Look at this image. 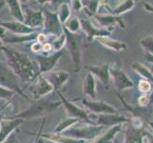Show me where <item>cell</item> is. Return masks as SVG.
<instances>
[{
  "label": "cell",
  "instance_id": "obj_15",
  "mask_svg": "<svg viewBox=\"0 0 153 143\" xmlns=\"http://www.w3.org/2000/svg\"><path fill=\"white\" fill-rule=\"evenodd\" d=\"M86 69L89 72H91L95 76L100 77L101 81L105 83V85H108L109 82V76H108V64L99 65V66H85Z\"/></svg>",
  "mask_w": 153,
  "mask_h": 143
},
{
  "label": "cell",
  "instance_id": "obj_25",
  "mask_svg": "<svg viewBox=\"0 0 153 143\" xmlns=\"http://www.w3.org/2000/svg\"><path fill=\"white\" fill-rule=\"evenodd\" d=\"M13 94H14V92H13V91H10V90H7V89H4L2 87H0V97H1V98L8 99L9 97H13Z\"/></svg>",
  "mask_w": 153,
  "mask_h": 143
},
{
  "label": "cell",
  "instance_id": "obj_10",
  "mask_svg": "<svg viewBox=\"0 0 153 143\" xmlns=\"http://www.w3.org/2000/svg\"><path fill=\"white\" fill-rule=\"evenodd\" d=\"M0 26L4 29L10 31L13 34H18L20 35H30L33 34L35 29H31L28 26H26L24 23L18 22V21H13V22H1L0 21Z\"/></svg>",
  "mask_w": 153,
  "mask_h": 143
},
{
  "label": "cell",
  "instance_id": "obj_34",
  "mask_svg": "<svg viewBox=\"0 0 153 143\" xmlns=\"http://www.w3.org/2000/svg\"><path fill=\"white\" fill-rule=\"evenodd\" d=\"M2 47H3V41L0 39V50H2Z\"/></svg>",
  "mask_w": 153,
  "mask_h": 143
},
{
  "label": "cell",
  "instance_id": "obj_5",
  "mask_svg": "<svg viewBox=\"0 0 153 143\" xmlns=\"http://www.w3.org/2000/svg\"><path fill=\"white\" fill-rule=\"evenodd\" d=\"M44 29L48 34H54L57 37L61 36L63 34V27L58 18L57 13H51L50 10H44Z\"/></svg>",
  "mask_w": 153,
  "mask_h": 143
},
{
  "label": "cell",
  "instance_id": "obj_19",
  "mask_svg": "<svg viewBox=\"0 0 153 143\" xmlns=\"http://www.w3.org/2000/svg\"><path fill=\"white\" fill-rule=\"evenodd\" d=\"M110 73H111V75L113 76L116 86L118 87L119 90H122V89L126 88V86H131V82L126 78V76L123 73V72L111 70Z\"/></svg>",
  "mask_w": 153,
  "mask_h": 143
},
{
  "label": "cell",
  "instance_id": "obj_1",
  "mask_svg": "<svg viewBox=\"0 0 153 143\" xmlns=\"http://www.w3.org/2000/svg\"><path fill=\"white\" fill-rule=\"evenodd\" d=\"M6 56L7 65L17 77L24 81H30L39 75L38 67H36L28 55L10 47H2Z\"/></svg>",
  "mask_w": 153,
  "mask_h": 143
},
{
  "label": "cell",
  "instance_id": "obj_27",
  "mask_svg": "<svg viewBox=\"0 0 153 143\" xmlns=\"http://www.w3.org/2000/svg\"><path fill=\"white\" fill-rule=\"evenodd\" d=\"M139 88L142 92H149L150 91V84L146 80H142L139 84Z\"/></svg>",
  "mask_w": 153,
  "mask_h": 143
},
{
  "label": "cell",
  "instance_id": "obj_11",
  "mask_svg": "<svg viewBox=\"0 0 153 143\" xmlns=\"http://www.w3.org/2000/svg\"><path fill=\"white\" fill-rule=\"evenodd\" d=\"M83 105H85L87 108L89 110H91L92 112L99 113V114H115L116 110L113 109L112 107H110L109 105L107 103H105L103 101H92V100H88L87 98L82 99Z\"/></svg>",
  "mask_w": 153,
  "mask_h": 143
},
{
  "label": "cell",
  "instance_id": "obj_21",
  "mask_svg": "<svg viewBox=\"0 0 153 143\" xmlns=\"http://www.w3.org/2000/svg\"><path fill=\"white\" fill-rule=\"evenodd\" d=\"M64 28L67 29L68 31H71L72 34H76L77 31L81 29V23L80 20H78V18L74 15H72L70 18H68L66 23L64 24Z\"/></svg>",
  "mask_w": 153,
  "mask_h": 143
},
{
  "label": "cell",
  "instance_id": "obj_32",
  "mask_svg": "<svg viewBox=\"0 0 153 143\" xmlns=\"http://www.w3.org/2000/svg\"><path fill=\"white\" fill-rule=\"evenodd\" d=\"M34 143H44V141H43V139H41L40 137H37Z\"/></svg>",
  "mask_w": 153,
  "mask_h": 143
},
{
  "label": "cell",
  "instance_id": "obj_2",
  "mask_svg": "<svg viewBox=\"0 0 153 143\" xmlns=\"http://www.w3.org/2000/svg\"><path fill=\"white\" fill-rule=\"evenodd\" d=\"M61 105V102H53L50 101V100H46L43 98H40L38 100H34V102L30 104V107L25 110L24 112L21 114H18L13 116V118H37V116L49 115L55 111L59 106Z\"/></svg>",
  "mask_w": 153,
  "mask_h": 143
},
{
  "label": "cell",
  "instance_id": "obj_14",
  "mask_svg": "<svg viewBox=\"0 0 153 143\" xmlns=\"http://www.w3.org/2000/svg\"><path fill=\"white\" fill-rule=\"evenodd\" d=\"M100 131L97 128H88V127H82V128H75V127H72V128L68 129L66 131V133L68 136H70L73 137L74 139H76V137H84V139H89L93 135L97 134V132Z\"/></svg>",
  "mask_w": 153,
  "mask_h": 143
},
{
  "label": "cell",
  "instance_id": "obj_31",
  "mask_svg": "<svg viewBox=\"0 0 153 143\" xmlns=\"http://www.w3.org/2000/svg\"><path fill=\"white\" fill-rule=\"evenodd\" d=\"M6 29H4L3 27L0 26V39H5L6 38Z\"/></svg>",
  "mask_w": 153,
  "mask_h": 143
},
{
  "label": "cell",
  "instance_id": "obj_6",
  "mask_svg": "<svg viewBox=\"0 0 153 143\" xmlns=\"http://www.w3.org/2000/svg\"><path fill=\"white\" fill-rule=\"evenodd\" d=\"M22 12L24 15V24L31 29H37L44 25V14L40 10H34L23 5Z\"/></svg>",
  "mask_w": 153,
  "mask_h": 143
},
{
  "label": "cell",
  "instance_id": "obj_29",
  "mask_svg": "<svg viewBox=\"0 0 153 143\" xmlns=\"http://www.w3.org/2000/svg\"><path fill=\"white\" fill-rule=\"evenodd\" d=\"M42 44L39 43V42H36V43H33V45H31V50H33V52H39L40 50H42Z\"/></svg>",
  "mask_w": 153,
  "mask_h": 143
},
{
  "label": "cell",
  "instance_id": "obj_17",
  "mask_svg": "<svg viewBox=\"0 0 153 143\" xmlns=\"http://www.w3.org/2000/svg\"><path fill=\"white\" fill-rule=\"evenodd\" d=\"M6 3L8 4V6L10 8V13H12V15L15 18V21L24 23V15L22 12V7H21L19 1H17V0H9Z\"/></svg>",
  "mask_w": 153,
  "mask_h": 143
},
{
  "label": "cell",
  "instance_id": "obj_9",
  "mask_svg": "<svg viewBox=\"0 0 153 143\" xmlns=\"http://www.w3.org/2000/svg\"><path fill=\"white\" fill-rule=\"evenodd\" d=\"M23 122L21 118H10L9 120L3 119L0 121V143L6 140L12 132Z\"/></svg>",
  "mask_w": 153,
  "mask_h": 143
},
{
  "label": "cell",
  "instance_id": "obj_23",
  "mask_svg": "<svg viewBox=\"0 0 153 143\" xmlns=\"http://www.w3.org/2000/svg\"><path fill=\"white\" fill-rule=\"evenodd\" d=\"M43 137H46L50 140H53L56 142H60V143H81V141L76 140L74 139H68V136L64 137L61 136L60 135H55V134H51V135H42Z\"/></svg>",
  "mask_w": 153,
  "mask_h": 143
},
{
  "label": "cell",
  "instance_id": "obj_12",
  "mask_svg": "<svg viewBox=\"0 0 153 143\" xmlns=\"http://www.w3.org/2000/svg\"><path fill=\"white\" fill-rule=\"evenodd\" d=\"M57 94L61 99V103L64 104L68 114L71 116H72V118H76L78 120L79 119H88V115L85 111L80 109L79 107H77L76 105L72 104L71 102L68 101V100H67L64 97H63V94H60L59 92H57Z\"/></svg>",
  "mask_w": 153,
  "mask_h": 143
},
{
  "label": "cell",
  "instance_id": "obj_20",
  "mask_svg": "<svg viewBox=\"0 0 153 143\" xmlns=\"http://www.w3.org/2000/svg\"><path fill=\"white\" fill-rule=\"evenodd\" d=\"M97 39L107 48H108V49H110V50H113V51H122L126 48V46L124 43H122V42L114 41V40H111L108 37H105V36L104 37L99 36V37H97Z\"/></svg>",
  "mask_w": 153,
  "mask_h": 143
},
{
  "label": "cell",
  "instance_id": "obj_33",
  "mask_svg": "<svg viewBox=\"0 0 153 143\" xmlns=\"http://www.w3.org/2000/svg\"><path fill=\"white\" fill-rule=\"evenodd\" d=\"M5 3H6V2H5V1H0V9H1L3 6H4V5H5Z\"/></svg>",
  "mask_w": 153,
  "mask_h": 143
},
{
  "label": "cell",
  "instance_id": "obj_30",
  "mask_svg": "<svg viewBox=\"0 0 153 143\" xmlns=\"http://www.w3.org/2000/svg\"><path fill=\"white\" fill-rule=\"evenodd\" d=\"M42 49L44 50L45 52H51L52 50V46H51V43H46L43 47H42Z\"/></svg>",
  "mask_w": 153,
  "mask_h": 143
},
{
  "label": "cell",
  "instance_id": "obj_18",
  "mask_svg": "<svg viewBox=\"0 0 153 143\" xmlns=\"http://www.w3.org/2000/svg\"><path fill=\"white\" fill-rule=\"evenodd\" d=\"M81 28H83V30L86 31V34L88 35V39L91 40L93 38V36H98L99 35H105V34H108L105 31H102V30H96L93 28V26L91 24L88 20H81Z\"/></svg>",
  "mask_w": 153,
  "mask_h": 143
},
{
  "label": "cell",
  "instance_id": "obj_26",
  "mask_svg": "<svg viewBox=\"0 0 153 143\" xmlns=\"http://www.w3.org/2000/svg\"><path fill=\"white\" fill-rule=\"evenodd\" d=\"M117 131V129H113V130H111L109 132V133L108 134V135H105V136H103V137H101L99 140H97V141H95L94 143H107L110 139L112 137V136H113V134L115 133V132Z\"/></svg>",
  "mask_w": 153,
  "mask_h": 143
},
{
  "label": "cell",
  "instance_id": "obj_7",
  "mask_svg": "<svg viewBox=\"0 0 153 143\" xmlns=\"http://www.w3.org/2000/svg\"><path fill=\"white\" fill-rule=\"evenodd\" d=\"M64 54V51H59L56 52L55 54L51 55L49 56H42L38 55L36 57V61L38 63V70H39V75H43L45 73L51 72L52 69L56 65L57 61L59 60V58Z\"/></svg>",
  "mask_w": 153,
  "mask_h": 143
},
{
  "label": "cell",
  "instance_id": "obj_13",
  "mask_svg": "<svg viewBox=\"0 0 153 143\" xmlns=\"http://www.w3.org/2000/svg\"><path fill=\"white\" fill-rule=\"evenodd\" d=\"M45 77L51 84L53 89L58 90L68 81V79L70 78V75L65 71H56L49 73V75Z\"/></svg>",
  "mask_w": 153,
  "mask_h": 143
},
{
  "label": "cell",
  "instance_id": "obj_3",
  "mask_svg": "<svg viewBox=\"0 0 153 143\" xmlns=\"http://www.w3.org/2000/svg\"><path fill=\"white\" fill-rule=\"evenodd\" d=\"M0 87L10 90V91L16 92L20 94L22 97L27 98V97L23 94L22 90L19 87L17 81V76L14 75L10 68L0 60Z\"/></svg>",
  "mask_w": 153,
  "mask_h": 143
},
{
  "label": "cell",
  "instance_id": "obj_24",
  "mask_svg": "<svg viewBox=\"0 0 153 143\" xmlns=\"http://www.w3.org/2000/svg\"><path fill=\"white\" fill-rule=\"evenodd\" d=\"M78 121V119L76 118H66L65 120H63L62 122H60V124L58 125V127L55 129V132H61V131H65L68 127L72 126L74 123H76Z\"/></svg>",
  "mask_w": 153,
  "mask_h": 143
},
{
  "label": "cell",
  "instance_id": "obj_4",
  "mask_svg": "<svg viewBox=\"0 0 153 143\" xmlns=\"http://www.w3.org/2000/svg\"><path fill=\"white\" fill-rule=\"evenodd\" d=\"M64 34L66 36V44L68 46L71 59L74 63L75 71H78L80 68L81 62V37L76 34H72L67 29L63 27Z\"/></svg>",
  "mask_w": 153,
  "mask_h": 143
},
{
  "label": "cell",
  "instance_id": "obj_22",
  "mask_svg": "<svg viewBox=\"0 0 153 143\" xmlns=\"http://www.w3.org/2000/svg\"><path fill=\"white\" fill-rule=\"evenodd\" d=\"M57 15H58V18H59L61 24H65L66 21L71 17V10L67 3L62 4L59 7Z\"/></svg>",
  "mask_w": 153,
  "mask_h": 143
},
{
  "label": "cell",
  "instance_id": "obj_16",
  "mask_svg": "<svg viewBox=\"0 0 153 143\" xmlns=\"http://www.w3.org/2000/svg\"><path fill=\"white\" fill-rule=\"evenodd\" d=\"M95 79H94L91 73H88L84 80V94L91 97V98L96 97V88H95Z\"/></svg>",
  "mask_w": 153,
  "mask_h": 143
},
{
  "label": "cell",
  "instance_id": "obj_8",
  "mask_svg": "<svg viewBox=\"0 0 153 143\" xmlns=\"http://www.w3.org/2000/svg\"><path fill=\"white\" fill-rule=\"evenodd\" d=\"M31 91H33L34 100H38L53 91V87L43 75H38Z\"/></svg>",
  "mask_w": 153,
  "mask_h": 143
},
{
  "label": "cell",
  "instance_id": "obj_28",
  "mask_svg": "<svg viewBox=\"0 0 153 143\" xmlns=\"http://www.w3.org/2000/svg\"><path fill=\"white\" fill-rule=\"evenodd\" d=\"M2 143H20L19 139H17V136H15V134H10L5 141Z\"/></svg>",
  "mask_w": 153,
  "mask_h": 143
}]
</instances>
